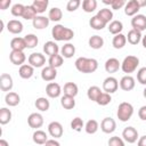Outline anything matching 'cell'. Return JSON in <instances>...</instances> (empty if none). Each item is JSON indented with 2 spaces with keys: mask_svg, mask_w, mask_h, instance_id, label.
I'll return each mask as SVG.
<instances>
[{
  "mask_svg": "<svg viewBox=\"0 0 146 146\" xmlns=\"http://www.w3.org/2000/svg\"><path fill=\"white\" fill-rule=\"evenodd\" d=\"M111 100H112L111 95L103 91V92L100 94V96L98 97V99H97L96 103H97L98 105H100V106H106V105H108V104L111 103Z\"/></svg>",
  "mask_w": 146,
  "mask_h": 146,
  "instance_id": "obj_45",
  "label": "cell"
},
{
  "mask_svg": "<svg viewBox=\"0 0 146 146\" xmlns=\"http://www.w3.org/2000/svg\"><path fill=\"white\" fill-rule=\"evenodd\" d=\"M27 123H29V125H30L31 128L38 130V129L41 128L42 124H43V116H42L40 113H32V114H30L29 117H27Z\"/></svg>",
  "mask_w": 146,
  "mask_h": 146,
  "instance_id": "obj_11",
  "label": "cell"
},
{
  "mask_svg": "<svg viewBox=\"0 0 146 146\" xmlns=\"http://www.w3.org/2000/svg\"><path fill=\"white\" fill-rule=\"evenodd\" d=\"M137 146H146V135L141 136L138 141H137Z\"/></svg>",
  "mask_w": 146,
  "mask_h": 146,
  "instance_id": "obj_55",
  "label": "cell"
},
{
  "mask_svg": "<svg viewBox=\"0 0 146 146\" xmlns=\"http://www.w3.org/2000/svg\"><path fill=\"white\" fill-rule=\"evenodd\" d=\"M75 68L81 73H94L98 68V62L95 58H87V57H79L76 58Z\"/></svg>",
  "mask_w": 146,
  "mask_h": 146,
  "instance_id": "obj_1",
  "label": "cell"
},
{
  "mask_svg": "<svg viewBox=\"0 0 146 146\" xmlns=\"http://www.w3.org/2000/svg\"><path fill=\"white\" fill-rule=\"evenodd\" d=\"M43 51L46 52V55H48L49 57H51V56L58 55L59 48H58V44L55 41H47L43 44Z\"/></svg>",
  "mask_w": 146,
  "mask_h": 146,
  "instance_id": "obj_21",
  "label": "cell"
},
{
  "mask_svg": "<svg viewBox=\"0 0 146 146\" xmlns=\"http://www.w3.org/2000/svg\"><path fill=\"white\" fill-rule=\"evenodd\" d=\"M100 129L104 133H112L116 129V122L112 117H104L100 122Z\"/></svg>",
  "mask_w": 146,
  "mask_h": 146,
  "instance_id": "obj_8",
  "label": "cell"
},
{
  "mask_svg": "<svg viewBox=\"0 0 146 146\" xmlns=\"http://www.w3.org/2000/svg\"><path fill=\"white\" fill-rule=\"evenodd\" d=\"M138 65H139V58L136 57V56L129 55L121 63V70L127 74L128 73H132V72H135L137 70Z\"/></svg>",
  "mask_w": 146,
  "mask_h": 146,
  "instance_id": "obj_4",
  "label": "cell"
},
{
  "mask_svg": "<svg viewBox=\"0 0 146 146\" xmlns=\"http://www.w3.org/2000/svg\"><path fill=\"white\" fill-rule=\"evenodd\" d=\"M103 3H105V5H110V6H112V3H113V0H103Z\"/></svg>",
  "mask_w": 146,
  "mask_h": 146,
  "instance_id": "obj_59",
  "label": "cell"
},
{
  "mask_svg": "<svg viewBox=\"0 0 146 146\" xmlns=\"http://www.w3.org/2000/svg\"><path fill=\"white\" fill-rule=\"evenodd\" d=\"M108 146H124V140L117 136L111 137L108 139Z\"/></svg>",
  "mask_w": 146,
  "mask_h": 146,
  "instance_id": "obj_50",
  "label": "cell"
},
{
  "mask_svg": "<svg viewBox=\"0 0 146 146\" xmlns=\"http://www.w3.org/2000/svg\"><path fill=\"white\" fill-rule=\"evenodd\" d=\"M119 88V81L114 76H107L103 82V90L107 94H113Z\"/></svg>",
  "mask_w": 146,
  "mask_h": 146,
  "instance_id": "obj_5",
  "label": "cell"
},
{
  "mask_svg": "<svg viewBox=\"0 0 146 146\" xmlns=\"http://www.w3.org/2000/svg\"><path fill=\"white\" fill-rule=\"evenodd\" d=\"M121 67V63L119 62L117 58H108L106 62H105V71L107 73H115L119 71V68Z\"/></svg>",
  "mask_w": 146,
  "mask_h": 146,
  "instance_id": "obj_18",
  "label": "cell"
},
{
  "mask_svg": "<svg viewBox=\"0 0 146 146\" xmlns=\"http://www.w3.org/2000/svg\"><path fill=\"white\" fill-rule=\"evenodd\" d=\"M64 95L66 96H71V97H75L79 92V88L76 86V83L74 82H66L64 84Z\"/></svg>",
  "mask_w": 146,
  "mask_h": 146,
  "instance_id": "obj_26",
  "label": "cell"
},
{
  "mask_svg": "<svg viewBox=\"0 0 146 146\" xmlns=\"http://www.w3.org/2000/svg\"><path fill=\"white\" fill-rule=\"evenodd\" d=\"M49 5V1L48 0H34L32 2V7L35 9L36 14H42L46 11L47 7Z\"/></svg>",
  "mask_w": 146,
  "mask_h": 146,
  "instance_id": "obj_32",
  "label": "cell"
},
{
  "mask_svg": "<svg viewBox=\"0 0 146 146\" xmlns=\"http://www.w3.org/2000/svg\"><path fill=\"white\" fill-rule=\"evenodd\" d=\"M125 1L124 0H113V3H112V9H114V10H119V9H121L122 7H124L125 6Z\"/></svg>",
  "mask_w": 146,
  "mask_h": 146,
  "instance_id": "obj_51",
  "label": "cell"
},
{
  "mask_svg": "<svg viewBox=\"0 0 146 146\" xmlns=\"http://www.w3.org/2000/svg\"><path fill=\"white\" fill-rule=\"evenodd\" d=\"M133 114V106L128 103V102H122L119 107H117V112H116V115H117V119L122 122H127L131 119Z\"/></svg>",
  "mask_w": 146,
  "mask_h": 146,
  "instance_id": "obj_3",
  "label": "cell"
},
{
  "mask_svg": "<svg viewBox=\"0 0 146 146\" xmlns=\"http://www.w3.org/2000/svg\"><path fill=\"white\" fill-rule=\"evenodd\" d=\"M11 120V112L10 110H8L7 107H2L0 108V123L2 125L9 123Z\"/></svg>",
  "mask_w": 146,
  "mask_h": 146,
  "instance_id": "obj_39",
  "label": "cell"
},
{
  "mask_svg": "<svg viewBox=\"0 0 146 146\" xmlns=\"http://www.w3.org/2000/svg\"><path fill=\"white\" fill-rule=\"evenodd\" d=\"M24 9H25V6L24 5H22V3H15L11 7V14L15 17H22L23 16V13H24Z\"/></svg>",
  "mask_w": 146,
  "mask_h": 146,
  "instance_id": "obj_46",
  "label": "cell"
},
{
  "mask_svg": "<svg viewBox=\"0 0 146 146\" xmlns=\"http://www.w3.org/2000/svg\"><path fill=\"white\" fill-rule=\"evenodd\" d=\"M51 35L56 41H70L74 36L73 30L65 27L62 24H57L51 30Z\"/></svg>",
  "mask_w": 146,
  "mask_h": 146,
  "instance_id": "obj_2",
  "label": "cell"
},
{
  "mask_svg": "<svg viewBox=\"0 0 146 146\" xmlns=\"http://www.w3.org/2000/svg\"><path fill=\"white\" fill-rule=\"evenodd\" d=\"M33 73H34V67L31 66L30 64H24V65H22V66L19 67V70H18L19 76H21L22 79H25V80L32 78Z\"/></svg>",
  "mask_w": 146,
  "mask_h": 146,
  "instance_id": "obj_23",
  "label": "cell"
},
{
  "mask_svg": "<svg viewBox=\"0 0 146 146\" xmlns=\"http://www.w3.org/2000/svg\"><path fill=\"white\" fill-rule=\"evenodd\" d=\"M14 82H13V78L10 74L8 73H3L0 76V89L2 91H10L13 89Z\"/></svg>",
  "mask_w": 146,
  "mask_h": 146,
  "instance_id": "obj_14",
  "label": "cell"
},
{
  "mask_svg": "<svg viewBox=\"0 0 146 146\" xmlns=\"http://www.w3.org/2000/svg\"><path fill=\"white\" fill-rule=\"evenodd\" d=\"M141 43H143V47L146 49V34H145V35L141 38Z\"/></svg>",
  "mask_w": 146,
  "mask_h": 146,
  "instance_id": "obj_58",
  "label": "cell"
},
{
  "mask_svg": "<svg viewBox=\"0 0 146 146\" xmlns=\"http://www.w3.org/2000/svg\"><path fill=\"white\" fill-rule=\"evenodd\" d=\"M63 125L58 122V121H52L49 123L48 125V132L51 137H54L55 139L56 138H60L63 136Z\"/></svg>",
  "mask_w": 146,
  "mask_h": 146,
  "instance_id": "obj_10",
  "label": "cell"
},
{
  "mask_svg": "<svg viewBox=\"0 0 146 146\" xmlns=\"http://www.w3.org/2000/svg\"><path fill=\"white\" fill-rule=\"evenodd\" d=\"M96 8H97L96 0H83L82 1V9L86 13H92Z\"/></svg>",
  "mask_w": 146,
  "mask_h": 146,
  "instance_id": "obj_44",
  "label": "cell"
},
{
  "mask_svg": "<svg viewBox=\"0 0 146 146\" xmlns=\"http://www.w3.org/2000/svg\"><path fill=\"white\" fill-rule=\"evenodd\" d=\"M56 76H57V71H56V68H54V67H51V66H49V65L46 66V67H43L42 71H41V79H42L43 81H47V82L52 81V80L56 79Z\"/></svg>",
  "mask_w": 146,
  "mask_h": 146,
  "instance_id": "obj_17",
  "label": "cell"
},
{
  "mask_svg": "<svg viewBox=\"0 0 146 146\" xmlns=\"http://www.w3.org/2000/svg\"><path fill=\"white\" fill-rule=\"evenodd\" d=\"M5 102L8 106H17L21 102V97L17 92L14 91H9L7 92V95L5 96Z\"/></svg>",
  "mask_w": 146,
  "mask_h": 146,
  "instance_id": "obj_24",
  "label": "cell"
},
{
  "mask_svg": "<svg viewBox=\"0 0 146 146\" xmlns=\"http://www.w3.org/2000/svg\"><path fill=\"white\" fill-rule=\"evenodd\" d=\"M63 17V13L62 10L58 8V7H54L49 10L48 13V18L49 21H52V22H59Z\"/></svg>",
  "mask_w": 146,
  "mask_h": 146,
  "instance_id": "obj_37",
  "label": "cell"
},
{
  "mask_svg": "<svg viewBox=\"0 0 146 146\" xmlns=\"http://www.w3.org/2000/svg\"><path fill=\"white\" fill-rule=\"evenodd\" d=\"M81 5V1L80 0H70L66 5V10L72 13V11H75Z\"/></svg>",
  "mask_w": 146,
  "mask_h": 146,
  "instance_id": "obj_48",
  "label": "cell"
},
{
  "mask_svg": "<svg viewBox=\"0 0 146 146\" xmlns=\"http://www.w3.org/2000/svg\"><path fill=\"white\" fill-rule=\"evenodd\" d=\"M24 40H25V43H26V48H30V49L36 47V46H38V42H39L38 36H36L35 34H33V33L26 34V35L24 36Z\"/></svg>",
  "mask_w": 146,
  "mask_h": 146,
  "instance_id": "obj_42",
  "label": "cell"
},
{
  "mask_svg": "<svg viewBox=\"0 0 146 146\" xmlns=\"http://www.w3.org/2000/svg\"><path fill=\"white\" fill-rule=\"evenodd\" d=\"M32 138H33V141L35 144H38V145H44L47 143V140H48L47 133L44 131H42V130H35L33 132V137Z\"/></svg>",
  "mask_w": 146,
  "mask_h": 146,
  "instance_id": "obj_27",
  "label": "cell"
},
{
  "mask_svg": "<svg viewBox=\"0 0 146 146\" xmlns=\"http://www.w3.org/2000/svg\"><path fill=\"white\" fill-rule=\"evenodd\" d=\"M97 16H98L103 22H105V23L107 24V23L112 22L113 11H112L111 9H108V8H103V9H100V10H98Z\"/></svg>",
  "mask_w": 146,
  "mask_h": 146,
  "instance_id": "obj_29",
  "label": "cell"
},
{
  "mask_svg": "<svg viewBox=\"0 0 146 146\" xmlns=\"http://www.w3.org/2000/svg\"><path fill=\"white\" fill-rule=\"evenodd\" d=\"M49 22H50V21H49L48 17L40 15V16H36V17L32 21V25H33V27L36 29V30H43V29H46V27L49 25Z\"/></svg>",
  "mask_w": 146,
  "mask_h": 146,
  "instance_id": "obj_20",
  "label": "cell"
},
{
  "mask_svg": "<svg viewBox=\"0 0 146 146\" xmlns=\"http://www.w3.org/2000/svg\"><path fill=\"white\" fill-rule=\"evenodd\" d=\"M127 36V40H128V42L130 43V44H138L140 41H141V38H143V35H141V32H139V31H137V30H135V29H131L129 32H128V35H125Z\"/></svg>",
  "mask_w": 146,
  "mask_h": 146,
  "instance_id": "obj_22",
  "label": "cell"
},
{
  "mask_svg": "<svg viewBox=\"0 0 146 146\" xmlns=\"http://www.w3.org/2000/svg\"><path fill=\"white\" fill-rule=\"evenodd\" d=\"M122 30H123V24L120 21H112L108 24V31H110V33H112L114 35L120 34Z\"/></svg>",
  "mask_w": 146,
  "mask_h": 146,
  "instance_id": "obj_36",
  "label": "cell"
},
{
  "mask_svg": "<svg viewBox=\"0 0 146 146\" xmlns=\"http://www.w3.org/2000/svg\"><path fill=\"white\" fill-rule=\"evenodd\" d=\"M89 25H90L91 29L99 31V30H103V29L106 26V23L103 22L97 15H95V16H92V17L90 18V21H89Z\"/></svg>",
  "mask_w": 146,
  "mask_h": 146,
  "instance_id": "obj_33",
  "label": "cell"
},
{
  "mask_svg": "<svg viewBox=\"0 0 146 146\" xmlns=\"http://www.w3.org/2000/svg\"><path fill=\"white\" fill-rule=\"evenodd\" d=\"M34 105L41 112H47L49 110V107H50V103H49V100L46 97H39V98H36Z\"/></svg>",
  "mask_w": 146,
  "mask_h": 146,
  "instance_id": "obj_34",
  "label": "cell"
},
{
  "mask_svg": "<svg viewBox=\"0 0 146 146\" xmlns=\"http://www.w3.org/2000/svg\"><path fill=\"white\" fill-rule=\"evenodd\" d=\"M137 80L140 84L146 86V67H141L137 72Z\"/></svg>",
  "mask_w": 146,
  "mask_h": 146,
  "instance_id": "obj_49",
  "label": "cell"
},
{
  "mask_svg": "<svg viewBox=\"0 0 146 146\" xmlns=\"http://www.w3.org/2000/svg\"><path fill=\"white\" fill-rule=\"evenodd\" d=\"M125 43H127V36H125L124 34L120 33V34H116V35L113 36L112 44H113V47H114L115 49H121V48H123V47L125 46Z\"/></svg>",
  "mask_w": 146,
  "mask_h": 146,
  "instance_id": "obj_28",
  "label": "cell"
},
{
  "mask_svg": "<svg viewBox=\"0 0 146 146\" xmlns=\"http://www.w3.org/2000/svg\"><path fill=\"white\" fill-rule=\"evenodd\" d=\"M36 16H38V15H36V11H35V9L32 7V5L25 6V9H24V13H23V16H22L24 19H26V21L32 19V21H33Z\"/></svg>",
  "mask_w": 146,
  "mask_h": 146,
  "instance_id": "obj_41",
  "label": "cell"
},
{
  "mask_svg": "<svg viewBox=\"0 0 146 146\" xmlns=\"http://www.w3.org/2000/svg\"><path fill=\"white\" fill-rule=\"evenodd\" d=\"M10 3H11L10 0H1V1H0V9H1V10L7 9V8L10 6Z\"/></svg>",
  "mask_w": 146,
  "mask_h": 146,
  "instance_id": "obj_53",
  "label": "cell"
},
{
  "mask_svg": "<svg viewBox=\"0 0 146 146\" xmlns=\"http://www.w3.org/2000/svg\"><path fill=\"white\" fill-rule=\"evenodd\" d=\"M60 52H62V56H63L64 58H71V57H73L74 54H75V47H74L72 43L67 42V43H65V44L62 47Z\"/></svg>",
  "mask_w": 146,
  "mask_h": 146,
  "instance_id": "obj_31",
  "label": "cell"
},
{
  "mask_svg": "<svg viewBox=\"0 0 146 146\" xmlns=\"http://www.w3.org/2000/svg\"><path fill=\"white\" fill-rule=\"evenodd\" d=\"M137 1H138V3H139L140 8H141V7H145V6H146V1H145V0H137Z\"/></svg>",
  "mask_w": 146,
  "mask_h": 146,
  "instance_id": "obj_57",
  "label": "cell"
},
{
  "mask_svg": "<svg viewBox=\"0 0 146 146\" xmlns=\"http://www.w3.org/2000/svg\"><path fill=\"white\" fill-rule=\"evenodd\" d=\"M29 64L33 67H41L46 64V57L40 52H32L29 56Z\"/></svg>",
  "mask_w": 146,
  "mask_h": 146,
  "instance_id": "obj_9",
  "label": "cell"
},
{
  "mask_svg": "<svg viewBox=\"0 0 146 146\" xmlns=\"http://www.w3.org/2000/svg\"><path fill=\"white\" fill-rule=\"evenodd\" d=\"M60 105H62L65 110H72V108H74V106H75L74 97L64 95V96L60 98Z\"/></svg>",
  "mask_w": 146,
  "mask_h": 146,
  "instance_id": "obj_38",
  "label": "cell"
},
{
  "mask_svg": "<svg viewBox=\"0 0 146 146\" xmlns=\"http://www.w3.org/2000/svg\"><path fill=\"white\" fill-rule=\"evenodd\" d=\"M63 62H64V57H63L62 55H55V56L49 57V59H48L49 66H51V67H54V68L60 67V66L63 65Z\"/></svg>",
  "mask_w": 146,
  "mask_h": 146,
  "instance_id": "obj_43",
  "label": "cell"
},
{
  "mask_svg": "<svg viewBox=\"0 0 146 146\" xmlns=\"http://www.w3.org/2000/svg\"><path fill=\"white\" fill-rule=\"evenodd\" d=\"M83 127H84V124H83V121H82L81 117H74V119L72 120V122H71V128H72V130H74V131L80 132Z\"/></svg>",
  "mask_w": 146,
  "mask_h": 146,
  "instance_id": "obj_47",
  "label": "cell"
},
{
  "mask_svg": "<svg viewBox=\"0 0 146 146\" xmlns=\"http://www.w3.org/2000/svg\"><path fill=\"white\" fill-rule=\"evenodd\" d=\"M23 24L18 19H11L7 23V30L13 34H19L23 31Z\"/></svg>",
  "mask_w": 146,
  "mask_h": 146,
  "instance_id": "obj_19",
  "label": "cell"
},
{
  "mask_svg": "<svg viewBox=\"0 0 146 146\" xmlns=\"http://www.w3.org/2000/svg\"><path fill=\"white\" fill-rule=\"evenodd\" d=\"M88 43H89V47L92 49H100L104 46V39L99 35H92L89 38Z\"/></svg>",
  "mask_w": 146,
  "mask_h": 146,
  "instance_id": "obj_30",
  "label": "cell"
},
{
  "mask_svg": "<svg viewBox=\"0 0 146 146\" xmlns=\"http://www.w3.org/2000/svg\"><path fill=\"white\" fill-rule=\"evenodd\" d=\"M140 9V6L137 0H130L124 6V14L127 16H136Z\"/></svg>",
  "mask_w": 146,
  "mask_h": 146,
  "instance_id": "obj_13",
  "label": "cell"
},
{
  "mask_svg": "<svg viewBox=\"0 0 146 146\" xmlns=\"http://www.w3.org/2000/svg\"><path fill=\"white\" fill-rule=\"evenodd\" d=\"M10 48H11V50H19V51H23V50L26 48V43H25L24 38L16 36V38L11 39V41H10Z\"/></svg>",
  "mask_w": 146,
  "mask_h": 146,
  "instance_id": "obj_25",
  "label": "cell"
},
{
  "mask_svg": "<svg viewBox=\"0 0 146 146\" xmlns=\"http://www.w3.org/2000/svg\"><path fill=\"white\" fill-rule=\"evenodd\" d=\"M122 137H123V140L127 141L128 144H133L138 139V131L133 127H127L122 131Z\"/></svg>",
  "mask_w": 146,
  "mask_h": 146,
  "instance_id": "obj_6",
  "label": "cell"
},
{
  "mask_svg": "<svg viewBox=\"0 0 146 146\" xmlns=\"http://www.w3.org/2000/svg\"><path fill=\"white\" fill-rule=\"evenodd\" d=\"M44 146H60V144L55 139H48L47 143L44 144Z\"/></svg>",
  "mask_w": 146,
  "mask_h": 146,
  "instance_id": "obj_54",
  "label": "cell"
},
{
  "mask_svg": "<svg viewBox=\"0 0 146 146\" xmlns=\"http://www.w3.org/2000/svg\"><path fill=\"white\" fill-rule=\"evenodd\" d=\"M138 116L140 120L143 121H146V105L145 106H141L138 111Z\"/></svg>",
  "mask_w": 146,
  "mask_h": 146,
  "instance_id": "obj_52",
  "label": "cell"
},
{
  "mask_svg": "<svg viewBox=\"0 0 146 146\" xmlns=\"http://www.w3.org/2000/svg\"><path fill=\"white\" fill-rule=\"evenodd\" d=\"M9 59L14 65H24V62L26 59V56L24 54V51H19V50H11L9 54Z\"/></svg>",
  "mask_w": 146,
  "mask_h": 146,
  "instance_id": "obj_12",
  "label": "cell"
},
{
  "mask_svg": "<svg viewBox=\"0 0 146 146\" xmlns=\"http://www.w3.org/2000/svg\"><path fill=\"white\" fill-rule=\"evenodd\" d=\"M143 96H144V97L146 98V87H145V89L143 90Z\"/></svg>",
  "mask_w": 146,
  "mask_h": 146,
  "instance_id": "obj_60",
  "label": "cell"
},
{
  "mask_svg": "<svg viewBox=\"0 0 146 146\" xmlns=\"http://www.w3.org/2000/svg\"><path fill=\"white\" fill-rule=\"evenodd\" d=\"M98 128H99V124H98V122H97L96 120H94V119L89 120V121L86 123V125H84V130H86V132L89 133V135L96 133L97 130H98Z\"/></svg>",
  "mask_w": 146,
  "mask_h": 146,
  "instance_id": "obj_40",
  "label": "cell"
},
{
  "mask_svg": "<svg viewBox=\"0 0 146 146\" xmlns=\"http://www.w3.org/2000/svg\"><path fill=\"white\" fill-rule=\"evenodd\" d=\"M0 146H9L8 141L5 140V139H0Z\"/></svg>",
  "mask_w": 146,
  "mask_h": 146,
  "instance_id": "obj_56",
  "label": "cell"
},
{
  "mask_svg": "<svg viewBox=\"0 0 146 146\" xmlns=\"http://www.w3.org/2000/svg\"><path fill=\"white\" fill-rule=\"evenodd\" d=\"M102 92H103V91L100 90L99 87H97V86H91V87L88 89V91H87V97H88L90 100H92V102H97V99H98V97L100 96Z\"/></svg>",
  "mask_w": 146,
  "mask_h": 146,
  "instance_id": "obj_35",
  "label": "cell"
},
{
  "mask_svg": "<svg viewBox=\"0 0 146 146\" xmlns=\"http://www.w3.org/2000/svg\"><path fill=\"white\" fill-rule=\"evenodd\" d=\"M131 26L132 29L141 32L146 30V16L143 14H137L131 18Z\"/></svg>",
  "mask_w": 146,
  "mask_h": 146,
  "instance_id": "obj_7",
  "label": "cell"
},
{
  "mask_svg": "<svg viewBox=\"0 0 146 146\" xmlns=\"http://www.w3.org/2000/svg\"><path fill=\"white\" fill-rule=\"evenodd\" d=\"M60 92H62V88L56 82H49L47 84V87H46V94L50 98H57V97H59L60 96Z\"/></svg>",
  "mask_w": 146,
  "mask_h": 146,
  "instance_id": "obj_15",
  "label": "cell"
},
{
  "mask_svg": "<svg viewBox=\"0 0 146 146\" xmlns=\"http://www.w3.org/2000/svg\"><path fill=\"white\" fill-rule=\"evenodd\" d=\"M135 84H136L135 79H133L131 75H124V76L120 80V83H119L120 88H121L123 91H130V90H132V89L135 88Z\"/></svg>",
  "mask_w": 146,
  "mask_h": 146,
  "instance_id": "obj_16",
  "label": "cell"
}]
</instances>
